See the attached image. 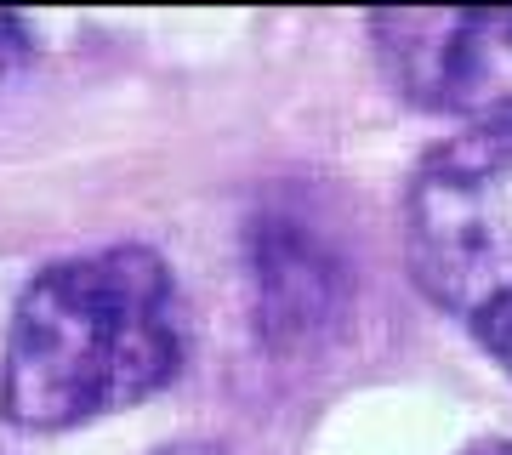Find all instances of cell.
I'll use <instances>...</instances> for the list:
<instances>
[{"label": "cell", "instance_id": "obj_1", "mask_svg": "<svg viewBox=\"0 0 512 455\" xmlns=\"http://www.w3.org/2000/svg\"><path fill=\"white\" fill-rule=\"evenodd\" d=\"M183 370L177 285L160 251L109 245L63 256L18 296L0 353V416L69 433L154 399Z\"/></svg>", "mask_w": 512, "mask_h": 455}, {"label": "cell", "instance_id": "obj_2", "mask_svg": "<svg viewBox=\"0 0 512 455\" xmlns=\"http://www.w3.org/2000/svg\"><path fill=\"white\" fill-rule=\"evenodd\" d=\"M404 256L461 325L512 296V120L439 143L410 171Z\"/></svg>", "mask_w": 512, "mask_h": 455}, {"label": "cell", "instance_id": "obj_3", "mask_svg": "<svg viewBox=\"0 0 512 455\" xmlns=\"http://www.w3.org/2000/svg\"><path fill=\"white\" fill-rule=\"evenodd\" d=\"M370 35L416 109L512 120V12H387Z\"/></svg>", "mask_w": 512, "mask_h": 455}, {"label": "cell", "instance_id": "obj_4", "mask_svg": "<svg viewBox=\"0 0 512 455\" xmlns=\"http://www.w3.org/2000/svg\"><path fill=\"white\" fill-rule=\"evenodd\" d=\"M467 330H473L478 342L490 347V359H495V364H501V370L512 376V296L501 302V308H490L484 319H473Z\"/></svg>", "mask_w": 512, "mask_h": 455}, {"label": "cell", "instance_id": "obj_5", "mask_svg": "<svg viewBox=\"0 0 512 455\" xmlns=\"http://www.w3.org/2000/svg\"><path fill=\"white\" fill-rule=\"evenodd\" d=\"M23 57H29V23L0 12V80H6V74H18Z\"/></svg>", "mask_w": 512, "mask_h": 455}, {"label": "cell", "instance_id": "obj_6", "mask_svg": "<svg viewBox=\"0 0 512 455\" xmlns=\"http://www.w3.org/2000/svg\"><path fill=\"white\" fill-rule=\"evenodd\" d=\"M467 455H512V444H473Z\"/></svg>", "mask_w": 512, "mask_h": 455}, {"label": "cell", "instance_id": "obj_7", "mask_svg": "<svg viewBox=\"0 0 512 455\" xmlns=\"http://www.w3.org/2000/svg\"><path fill=\"white\" fill-rule=\"evenodd\" d=\"M171 455H205V450H171Z\"/></svg>", "mask_w": 512, "mask_h": 455}]
</instances>
